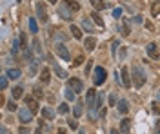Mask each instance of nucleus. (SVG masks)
<instances>
[{"mask_svg": "<svg viewBox=\"0 0 160 134\" xmlns=\"http://www.w3.org/2000/svg\"><path fill=\"white\" fill-rule=\"evenodd\" d=\"M58 15L64 18V20H71V13L67 11V4H60V7H58Z\"/></svg>", "mask_w": 160, "mask_h": 134, "instance_id": "nucleus-8", "label": "nucleus"}, {"mask_svg": "<svg viewBox=\"0 0 160 134\" xmlns=\"http://www.w3.org/2000/svg\"><path fill=\"white\" fill-rule=\"evenodd\" d=\"M67 111H69V107H67L65 103H62V105L58 107V113H60V114H67Z\"/></svg>", "mask_w": 160, "mask_h": 134, "instance_id": "nucleus-30", "label": "nucleus"}, {"mask_svg": "<svg viewBox=\"0 0 160 134\" xmlns=\"http://www.w3.org/2000/svg\"><path fill=\"white\" fill-rule=\"evenodd\" d=\"M120 132L122 134H129V120L128 118L122 120V123H120Z\"/></svg>", "mask_w": 160, "mask_h": 134, "instance_id": "nucleus-17", "label": "nucleus"}, {"mask_svg": "<svg viewBox=\"0 0 160 134\" xmlns=\"http://www.w3.org/2000/svg\"><path fill=\"white\" fill-rule=\"evenodd\" d=\"M65 4H67V7H71L73 11H78L80 9V4L76 2V0H64Z\"/></svg>", "mask_w": 160, "mask_h": 134, "instance_id": "nucleus-18", "label": "nucleus"}, {"mask_svg": "<svg viewBox=\"0 0 160 134\" xmlns=\"http://www.w3.org/2000/svg\"><path fill=\"white\" fill-rule=\"evenodd\" d=\"M11 51H13V54H17L18 53V42L13 40V47H11Z\"/></svg>", "mask_w": 160, "mask_h": 134, "instance_id": "nucleus-32", "label": "nucleus"}, {"mask_svg": "<svg viewBox=\"0 0 160 134\" xmlns=\"http://www.w3.org/2000/svg\"><path fill=\"white\" fill-rule=\"evenodd\" d=\"M84 45H85L87 51H93V49L96 47V38L95 36H87V38L84 40Z\"/></svg>", "mask_w": 160, "mask_h": 134, "instance_id": "nucleus-10", "label": "nucleus"}, {"mask_svg": "<svg viewBox=\"0 0 160 134\" xmlns=\"http://www.w3.org/2000/svg\"><path fill=\"white\" fill-rule=\"evenodd\" d=\"M56 36H58L60 40H64V38H65V35H64V33H62V31H58V35H56Z\"/></svg>", "mask_w": 160, "mask_h": 134, "instance_id": "nucleus-46", "label": "nucleus"}, {"mask_svg": "<svg viewBox=\"0 0 160 134\" xmlns=\"http://www.w3.org/2000/svg\"><path fill=\"white\" fill-rule=\"evenodd\" d=\"M120 58H122V60L126 58V47H122V51H120Z\"/></svg>", "mask_w": 160, "mask_h": 134, "instance_id": "nucleus-44", "label": "nucleus"}, {"mask_svg": "<svg viewBox=\"0 0 160 134\" xmlns=\"http://www.w3.org/2000/svg\"><path fill=\"white\" fill-rule=\"evenodd\" d=\"M55 51H56V54L60 56V58H64V60H71V54H69V51H67V47H65L64 44H56V47H55Z\"/></svg>", "mask_w": 160, "mask_h": 134, "instance_id": "nucleus-4", "label": "nucleus"}, {"mask_svg": "<svg viewBox=\"0 0 160 134\" xmlns=\"http://www.w3.org/2000/svg\"><path fill=\"white\" fill-rule=\"evenodd\" d=\"M7 78H9V80H18V78H20V69H17V67H15V69H9V71H7Z\"/></svg>", "mask_w": 160, "mask_h": 134, "instance_id": "nucleus-12", "label": "nucleus"}, {"mask_svg": "<svg viewBox=\"0 0 160 134\" xmlns=\"http://www.w3.org/2000/svg\"><path fill=\"white\" fill-rule=\"evenodd\" d=\"M146 51H148V54H149L151 60H158L160 54H158V47H157V44H148V47H146Z\"/></svg>", "mask_w": 160, "mask_h": 134, "instance_id": "nucleus-6", "label": "nucleus"}, {"mask_svg": "<svg viewBox=\"0 0 160 134\" xmlns=\"http://www.w3.org/2000/svg\"><path fill=\"white\" fill-rule=\"evenodd\" d=\"M89 2L93 4V7H95V9H104V7H106V4H104L102 0H89Z\"/></svg>", "mask_w": 160, "mask_h": 134, "instance_id": "nucleus-24", "label": "nucleus"}, {"mask_svg": "<svg viewBox=\"0 0 160 134\" xmlns=\"http://www.w3.org/2000/svg\"><path fill=\"white\" fill-rule=\"evenodd\" d=\"M71 33H73V36H75L76 40H80V38H82V31H80V27L71 25Z\"/></svg>", "mask_w": 160, "mask_h": 134, "instance_id": "nucleus-21", "label": "nucleus"}, {"mask_svg": "<svg viewBox=\"0 0 160 134\" xmlns=\"http://www.w3.org/2000/svg\"><path fill=\"white\" fill-rule=\"evenodd\" d=\"M7 87V76H2L0 78V89H6Z\"/></svg>", "mask_w": 160, "mask_h": 134, "instance_id": "nucleus-31", "label": "nucleus"}, {"mask_svg": "<svg viewBox=\"0 0 160 134\" xmlns=\"http://www.w3.org/2000/svg\"><path fill=\"white\" fill-rule=\"evenodd\" d=\"M111 134H122L120 131H117V129H111Z\"/></svg>", "mask_w": 160, "mask_h": 134, "instance_id": "nucleus-48", "label": "nucleus"}, {"mask_svg": "<svg viewBox=\"0 0 160 134\" xmlns=\"http://www.w3.org/2000/svg\"><path fill=\"white\" fill-rule=\"evenodd\" d=\"M18 134H31V132H29V131H27L26 127H22V129H20V132H18Z\"/></svg>", "mask_w": 160, "mask_h": 134, "instance_id": "nucleus-45", "label": "nucleus"}, {"mask_svg": "<svg viewBox=\"0 0 160 134\" xmlns=\"http://www.w3.org/2000/svg\"><path fill=\"white\" fill-rule=\"evenodd\" d=\"M117 49H118V42L115 40L113 44H111V51H113V54H115V51H117Z\"/></svg>", "mask_w": 160, "mask_h": 134, "instance_id": "nucleus-37", "label": "nucleus"}, {"mask_svg": "<svg viewBox=\"0 0 160 134\" xmlns=\"http://www.w3.org/2000/svg\"><path fill=\"white\" fill-rule=\"evenodd\" d=\"M120 33H122V36H128L129 35V25L128 24H122V25H120Z\"/></svg>", "mask_w": 160, "mask_h": 134, "instance_id": "nucleus-27", "label": "nucleus"}, {"mask_svg": "<svg viewBox=\"0 0 160 134\" xmlns=\"http://www.w3.org/2000/svg\"><path fill=\"white\" fill-rule=\"evenodd\" d=\"M107 78V71L104 67H96L95 69V76H93V83L95 85H102V83L106 82Z\"/></svg>", "mask_w": 160, "mask_h": 134, "instance_id": "nucleus-2", "label": "nucleus"}, {"mask_svg": "<svg viewBox=\"0 0 160 134\" xmlns=\"http://www.w3.org/2000/svg\"><path fill=\"white\" fill-rule=\"evenodd\" d=\"M20 45H22V49H26V51H27V38H26V35H24V33L20 35Z\"/></svg>", "mask_w": 160, "mask_h": 134, "instance_id": "nucleus-28", "label": "nucleus"}, {"mask_svg": "<svg viewBox=\"0 0 160 134\" xmlns=\"http://www.w3.org/2000/svg\"><path fill=\"white\" fill-rule=\"evenodd\" d=\"M36 13H38V16H40V20L42 22H47V13H46V7L42 6V2H36Z\"/></svg>", "mask_w": 160, "mask_h": 134, "instance_id": "nucleus-9", "label": "nucleus"}, {"mask_svg": "<svg viewBox=\"0 0 160 134\" xmlns=\"http://www.w3.org/2000/svg\"><path fill=\"white\" fill-rule=\"evenodd\" d=\"M82 62H84V58H82V56H78V58H76V60H75L73 63H75V65H80Z\"/></svg>", "mask_w": 160, "mask_h": 134, "instance_id": "nucleus-42", "label": "nucleus"}, {"mask_svg": "<svg viewBox=\"0 0 160 134\" xmlns=\"http://www.w3.org/2000/svg\"><path fill=\"white\" fill-rule=\"evenodd\" d=\"M29 72H31V74H35V72H36V62H35V60H31V67H29Z\"/></svg>", "mask_w": 160, "mask_h": 134, "instance_id": "nucleus-33", "label": "nucleus"}, {"mask_svg": "<svg viewBox=\"0 0 160 134\" xmlns=\"http://www.w3.org/2000/svg\"><path fill=\"white\" fill-rule=\"evenodd\" d=\"M82 25H84V27H85V29H87L89 33H93V24L89 22V18H84V22H82Z\"/></svg>", "mask_w": 160, "mask_h": 134, "instance_id": "nucleus-26", "label": "nucleus"}, {"mask_svg": "<svg viewBox=\"0 0 160 134\" xmlns=\"http://www.w3.org/2000/svg\"><path fill=\"white\" fill-rule=\"evenodd\" d=\"M91 18L95 20V24H96V25H100V27H104V20L100 18V15H98V13H93V15H91Z\"/></svg>", "mask_w": 160, "mask_h": 134, "instance_id": "nucleus-23", "label": "nucleus"}, {"mask_svg": "<svg viewBox=\"0 0 160 134\" xmlns=\"http://www.w3.org/2000/svg\"><path fill=\"white\" fill-rule=\"evenodd\" d=\"M153 113L160 114V105H158V103H153Z\"/></svg>", "mask_w": 160, "mask_h": 134, "instance_id": "nucleus-34", "label": "nucleus"}, {"mask_svg": "<svg viewBox=\"0 0 160 134\" xmlns=\"http://www.w3.org/2000/svg\"><path fill=\"white\" fill-rule=\"evenodd\" d=\"M35 96H36V98H42L44 94H42V91H40V89H35Z\"/></svg>", "mask_w": 160, "mask_h": 134, "instance_id": "nucleus-41", "label": "nucleus"}, {"mask_svg": "<svg viewBox=\"0 0 160 134\" xmlns=\"http://www.w3.org/2000/svg\"><path fill=\"white\" fill-rule=\"evenodd\" d=\"M22 91H24L22 87H15V89H13V98H20V96H22Z\"/></svg>", "mask_w": 160, "mask_h": 134, "instance_id": "nucleus-29", "label": "nucleus"}, {"mask_svg": "<svg viewBox=\"0 0 160 134\" xmlns=\"http://www.w3.org/2000/svg\"><path fill=\"white\" fill-rule=\"evenodd\" d=\"M151 13H153V16H158L160 15V0H155V4L151 7Z\"/></svg>", "mask_w": 160, "mask_h": 134, "instance_id": "nucleus-20", "label": "nucleus"}, {"mask_svg": "<svg viewBox=\"0 0 160 134\" xmlns=\"http://www.w3.org/2000/svg\"><path fill=\"white\" fill-rule=\"evenodd\" d=\"M67 123H69V127H71V129H76V127H78V123H76L75 120H69Z\"/></svg>", "mask_w": 160, "mask_h": 134, "instance_id": "nucleus-39", "label": "nucleus"}, {"mask_svg": "<svg viewBox=\"0 0 160 134\" xmlns=\"http://www.w3.org/2000/svg\"><path fill=\"white\" fill-rule=\"evenodd\" d=\"M84 103H76L75 109H73V113H75V118H80L82 116V113H84V107H82Z\"/></svg>", "mask_w": 160, "mask_h": 134, "instance_id": "nucleus-19", "label": "nucleus"}, {"mask_svg": "<svg viewBox=\"0 0 160 134\" xmlns=\"http://www.w3.org/2000/svg\"><path fill=\"white\" fill-rule=\"evenodd\" d=\"M40 80H42V83H49V80H51V76H49V69L44 67L42 71H40Z\"/></svg>", "mask_w": 160, "mask_h": 134, "instance_id": "nucleus-14", "label": "nucleus"}, {"mask_svg": "<svg viewBox=\"0 0 160 134\" xmlns=\"http://www.w3.org/2000/svg\"><path fill=\"white\" fill-rule=\"evenodd\" d=\"M7 109H9V111H15V109H17V103H15V102H9V103H7Z\"/></svg>", "mask_w": 160, "mask_h": 134, "instance_id": "nucleus-38", "label": "nucleus"}, {"mask_svg": "<svg viewBox=\"0 0 160 134\" xmlns=\"http://www.w3.org/2000/svg\"><path fill=\"white\" fill-rule=\"evenodd\" d=\"M24 102H26L27 109H29V111H31L33 114L38 113V102H36L35 98H31V96H26V98H24Z\"/></svg>", "mask_w": 160, "mask_h": 134, "instance_id": "nucleus-7", "label": "nucleus"}, {"mask_svg": "<svg viewBox=\"0 0 160 134\" xmlns=\"http://www.w3.org/2000/svg\"><path fill=\"white\" fill-rule=\"evenodd\" d=\"M120 78H122V83H124L126 87L131 85V78H129V69L128 67H122V76H120Z\"/></svg>", "mask_w": 160, "mask_h": 134, "instance_id": "nucleus-11", "label": "nucleus"}, {"mask_svg": "<svg viewBox=\"0 0 160 134\" xmlns=\"http://www.w3.org/2000/svg\"><path fill=\"white\" fill-rule=\"evenodd\" d=\"M18 120H20L22 123H29L33 120V113L27 107H22V109H18Z\"/></svg>", "mask_w": 160, "mask_h": 134, "instance_id": "nucleus-3", "label": "nucleus"}, {"mask_svg": "<svg viewBox=\"0 0 160 134\" xmlns=\"http://www.w3.org/2000/svg\"><path fill=\"white\" fill-rule=\"evenodd\" d=\"M67 87H71V89H73V91H75L76 94H78V93H82V91H84V83L80 82L78 78H71V80L67 82Z\"/></svg>", "mask_w": 160, "mask_h": 134, "instance_id": "nucleus-5", "label": "nucleus"}, {"mask_svg": "<svg viewBox=\"0 0 160 134\" xmlns=\"http://www.w3.org/2000/svg\"><path fill=\"white\" fill-rule=\"evenodd\" d=\"M56 134H65V129H58V132Z\"/></svg>", "mask_w": 160, "mask_h": 134, "instance_id": "nucleus-49", "label": "nucleus"}, {"mask_svg": "<svg viewBox=\"0 0 160 134\" xmlns=\"http://www.w3.org/2000/svg\"><path fill=\"white\" fill-rule=\"evenodd\" d=\"M42 116L46 118V120H53V118H55L53 109H49V107H44V109H42Z\"/></svg>", "mask_w": 160, "mask_h": 134, "instance_id": "nucleus-15", "label": "nucleus"}, {"mask_svg": "<svg viewBox=\"0 0 160 134\" xmlns=\"http://www.w3.org/2000/svg\"><path fill=\"white\" fill-rule=\"evenodd\" d=\"M40 132H42V129H36V132L35 134H40Z\"/></svg>", "mask_w": 160, "mask_h": 134, "instance_id": "nucleus-50", "label": "nucleus"}, {"mask_svg": "<svg viewBox=\"0 0 160 134\" xmlns=\"http://www.w3.org/2000/svg\"><path fill=\"white\" fill-rule=\"evenodd\" d=\"M157 98H158V100H160V91H158V93H157Z\"/></svg>", "mask_w": 160, "mask_h": 134, "instance_id": "nucleus-51", "label": "nucleus"}, {"mask_svg": "<svg viewBox=\"0 0 160 134\" xmlns=\"http://www.w3.org/2000/svg\"><path fill=\"white\" fill-rule=\"evenodd\" d=\"M118 111H120L122 114H126V113H128V111H129L128 100H120V102H118Z\"/></svg>", "mask_w": 160, "mask_h": 134, "instance_id": "nucleus-16", "label": "nucleus"}, {"mask_svg": "<svg viewBox=\"0 0 160 134\" xmlns=\"http://www.w3.org/2000/svg\"><path fill=\"white\" fill-rule=\"evenodd\" d=\"M91 62H93V60H87V65H85V74H87V72H89V69H91Z\"/></svg>", "mask_w": 160, "mask_h": 134, "instance_id": "nucleus-43", "label": "nucleus"}, {"mask_svg": "<svg viewBox=\"0 0 160 134\" xmlns=\"http://www.w3.org/2000/svg\"><path fill=\"white\" fill-rule=\"evenodd\" d=\"M49 2H51V4H56V0H49Z\"/></svg>", "mask_w": 160, "mask_h": 134, "instance_id": "nucleus-52", "label": "nucleus"}, {"mask_svg": "<svg viewBox=\"0 0 160 134\" xmlns=\"http://www.w3.org/2000/svg\"><path fill=\"white\" fill-rule=\"evenodd\" d=\"M155 132L160 134V122H157V127H155Z\"/></svg>", "mask_w": 160, "mask_h": 134, "instance_id": "nucleus-47", "label": "nucleus"}, {"mask_svg": "<svg viewBox=\"0 0 160 134\" xmlns=\"http://www.w3.org/2000/svg\"><path fill=\"white\" fill-rule=\"evenodd\" d=\"M29 31L38 33V25H36V20H35V18H29Z\"/></svg>", "mask_w": 160, "mask_h": 134, "instance_id": "nucleus-25", "label": "nucleus"}, {"mask_svg": "<svg viewBox=\"0 0 160 134\" xmlns=\"http://www.w3.org/2000/svg\"><path fill=\"white\" fill-rule=\"evenodd\" d=\"M144 82H146V74L142 72V67L140 65H135L133 67V85L140 89L144 85Z\"/></svg>", "mask_w": 160, "mask_h": 134, "instance_id": "nucleus-1", "label": "nucleus"}, {"mask_svg": "<svg viewBox=\"0 0 160 134\" xmlns=\"http://www.w3.org/2000/svg\"><path fill=\"white\" fill-rule=\"evenodd\" d=\"M53 71L56 72V74H58V78H67V72L64 71V69H62V67H60V65H56V63H53Z\"/></svg>", "mask_w": 160, "mask_h": 134, "instance_id": "nucleus-13", "label": "nucleus"}, {"mask_svg": "<svg viewBox=\"0 0 160 134\" xmlns=\"http://www.w3.org/2000/svg\"><path fill=\"white\" fill-rule=\"evenodd\" d=\"M33 45H35V51H36V53H40V42H38V40H35V42H33Z\"/></svg>", "mask_w": 160, "mask_h": 134, "instance_id": "nucleus-35", "label": "nucleus"}, {"mask_svg": "<svg viewBox=\"0 0 160 134\" xmlns=\"http://www.w3.org/2000/svg\"><path fill=\"white\" fill-rule=\"evenodd\" d=\"M115 103H117V96L111 94V96H109V105H115Z\"/></svg>", "mask_w": 160, "mask_h": 134, "instance_id": "nucleus-36", "label": "nucleus"}, {"mask_svg": "<svg viewBox=\"0 0 160 134\" xmlns=\"http://www.w3.org/2000/svg\"><path fill=\"white\" fill-rule=\"evenodd\" d=\"M120 15H122V9H115L113 11V16H115V18H118Z\"/></svg>", "mask_w": 160, "mask_h": 134, "instance_id": "nucleus-40", "label": "nucleus"}, {"mask_svg": "<svg viewBox=\"0 0 160 134\" xmlns=\"http://www.w3.org/2000/svg\"><path fill=\"white\" fill-rule=\"evenodd\" d=\"M64 94H65V98H67V100H71V102H73V100H75V91H73V89H71V87H67V89H65L64 91Z\"/></svg>", "mask_w": 160, "mask_h": 134, "instance_id": "nucleus-22", "label": "nucleus"}]
</instances>
